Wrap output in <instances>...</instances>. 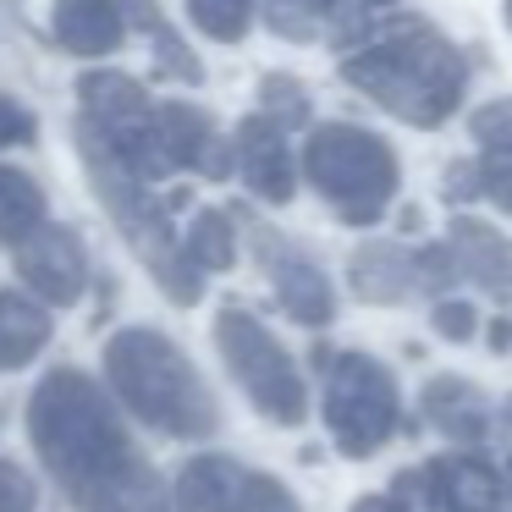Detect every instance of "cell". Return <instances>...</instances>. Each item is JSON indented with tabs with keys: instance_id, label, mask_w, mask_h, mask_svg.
<instances>
[{
	"instance_id": "obj_9",
	"label": "cell",
	"mask_w": 512,
	"mask_h": 512,
	"mask_svg": "<svg viewBox=\"0 0 512 512\" xmlns=\"http://www.w3.org/2000/svg\"><path fill=\"white\" fill-rule=\"evenodd\" d=\"M237 149V171L243 182L259 193L265 204H287L298 193V166H292V149H287V127L270 122V116H248L232 138Z\"/></svg>"
},
{
	"instance_id": "obj_22",
	"label": "cell",
	"mask_w": 512,
	"mask_h": 512,
	"mask_svg": "<svg viewBox=\"0 0 512 512\" xmlns=\"http://www.w3.org/2000/svg\"><path fill=\"white\" fill-rule=\"evenodd\" d=\"M468 127H474L479 149H512V100L479 105V111L468 116Z\"/></svg>"
},
{
	"instance_id": "obj_3",
	"label": "cell",
	"mask_w": 512,
	"mask_h": 512,
	"mask_svg": "<svg viewBox=\"0 0 512 512\" xmlns=\"http://www.w3.org/2000/svg\"><path fill=\"white\" fill-rule=\"evenodd\" d=\"M105 380L122 397V408L160 435L204 441V435L221 430V408H215L204 375L188 364V353L171 336L149 331V325H133V331L111 336V347H105Z\"/></svg>"
},
{
	"instance_id": "obj_30",
	"label": "cell",
	"mask_w": 512,
	"mask_h": 512,
	"mask_svg": "<svg viewBox=\"0 0 512 512\" xmlns=\"http://www.w3.org/2000/svg\"><path fill=\"white\" fill-rule=\"evenodd\" d=\"M507 28H512V0H507Z\"/></svg>"
},
{
	"instance_id": "obj_7",
	"label": "cell",
	"mask_w": 512,
	"mask_h": 512,
	"mask_svg": "<svg viewBox=\"0 0 512 512\" xmlns=\"http://www.w3.org/2000/svg\"><path fill=\"white\" fill-rule=\"evenodd\" d=\"M171 501H177V512H298V496L281 479L237 463V457H193V463H182Z\"/></svg>"
},
{
	"instance_id": "obj_20",
	"label": "cell",
	"mask_w": 512,
	"mask_h": 512,
	"mask_svg": "<svg viewBox=\"0 0 512 512\" xmlns=\"http://www.w3.org/2000/svg\"><path fill=\"white\" fill-rule=\"evenodd\" d=\"M259 94H265V116H270V122H281V127H303V122H309V94H303L298 78H276V72H270V78L259 83Z\"/></svg>"
},
{
	"instance_id": "obj_23",
	"label": "cell",
	"mask_w": 512,
	"mask_h": 512,
	"mask_svg": "<svg viewBox=\"0 0 512 512\" xmlns=\"http://www.w3.org/2000/svg\"><path fill=\"white\" fill-rule=\"evenodd\" d=\"M479 182H485V199L512 215V149H485L479 155Z\"/></svg>"
},
{
	"instance_id": "obj_25",
	"label": "cell",
	"mask_w": 512,
	"mask_h": 512,
	"mask_svg": "<svg viewBox=\"0 0 512 512\" xmlns=\"http://www.w3.org/2000/svg\"><path fill=\"white\" fill-rule=\"evenodd\" d=\"M446 199H485V182H479V160H457V166H446V182H441Z\"/></svg>"
},
{
	"instance_id": "obj_24",
	"label": "cell",
	"mask_w": 512,
	"mask_h": 512,
	"mask_svg": "<svg viewBox=\"0 0 512 512\" xmlns=\"http://www.w3.org/2000/svg\"><path fill=\"white\" fill-rule=\"evenodd\" d=\"M39 507V485L28 479V468L0 457V512H34Z\"/></svg>"
},
{
	"instance_id": "obj_17",
	"label": "cell",
	"mask_w": 512,
	"mask_h": 512,
	"mask_svg": "<svg viewBox=\"0 0 512 512\" xmlns=\"http://www.w3.org/2000/svg\"><path fill=\"white\" fill-rule=\"evenodd\" d=\"M188 12L210 39H243L254 23V0H188Z\"/></svg>"
},
{
	"instance_id": "obj_15",
	"label": "cell",
	"mask_w": 512,
	"mask_h": 512,
	"mask_svg": "<svg viewBox=\"0 0 512 512\" xmlns=\"http://www.w3.org/2000/svg\"><path fill=\"white\" fill-rule=\"evenodd\" d=\"M45 342H50V314L39 303L6 292L0 298V369H23Z\"/></svg>"
},
{
	"instance_id": "obj_2",
	"label": "cell",
	"mask_w": 512,
	"mask_h": 512,
	"mask_svg": "<svg viewBox=\"0 0 512 512\" xmlns=\"http://www.w3.org/2000/svg\"><path fill=\"white\" fill-rule=\"evenodd\" d=\"M342 83L408 127H441L468 94V56L424 17H391L342 56Z\"/></svg>"
},
{
	"instance_id": "obj_12",
	"label": "cell",
	"mask_w": 512,
	"mask_h": 512,
	"mask_svg": "<svg viewBox=\"0 0 512 512\" xmlns=\"http://www.w3.org/2000/svg\"><path fill=\"white\" fill-rule=\"evenodd\" d=\"M347 281L364 303H408L419 292V254L402 243H364L347 259Z\"/></svg>"
},
{
	"instance_id": "obj_13",
	"label": "cell",
	"mask_w": 512,
	"mask_h": 512,
	"mask_svg": "<svg viewBox=\"0 0 512 512\" xmlns=\"http://www.w3.org/2000/svg\"><path fill=\"white\" fill-rule=\"evenodd\" d=\"M446 243L457 248L463 281H474V287L490 292L496 303H512V237H501L496 226L474 221V215H457Z\"/></svg>"
},
{
	"instance_id": "obj_8",
	"label": "cell",
	"mask_w": 512,
	"mask_h": 512,
	"mask_svg": "<svg viewBox=\"0 0 512 512\" xmlns=\"http://www.w3.org/2000/svg\"><path fill=\"white\" fill-rule=\"evenodd\" d=\"M254 248H259V265H265L270 287H276V303L287 309V320L309 325V331H320V325L336 320V287L320 270V259L303 254L287 237H276L270 226L254 232Z\"/></svg>"
},
{
	"instance_id": "obj_6",
	"label": "cell",
	"mask_w": 512,
	"mask_h": 512,
	"mask_svg": "<svg viewBox=\"0 0 512 512\" xmlns=\"http://www.w3.org/2000/svg\"><path fill=\"white\" fill-rule=\"evenodd\" d=\"M215 347H221V364L232 369V380L243 386V397L270 424L292 430V424L309 419V380H303V369L292 364V353L248 309H221Z\"/></svg>"
},
{
	"instance_id": "obj_5",
	"label": "cell",
	"mask_w": 512,
	"mask_h": 512,
	"mask_svg": "<svg viewBox=\"0 0 512 512\" xmlns=\"http://www.w3.org/2000/svg\"><path fill=\"white\" fill-rule=\"evenodd\" d=\"M314 364H320V380H325L320 413H325V430H331L336 452L364 463L386 441H397L402 435V391H397V375L380 358L314 347Z\"/></svg>"
},
{
	"instance_id": "obj_4",
	"label": "cell",
	"mask_w": 512,
	"mask_h": 512,
	"mask_svg": "<svg viewBox=\"0 0 512 512\" xmlns=\"http://www.w3.org/2000/svg\"><path fill=\"white\" fill-rule=\"evenodd\" d=\"M303 177L336 210L342 226H375L397 199V155L380 133L358 122H320L303 144Z\"/></svg>"
},
{
	"instance_id": "obj_21",
	"label": "cell",
	"mask_w": 512,
	"mask_h": 512,
	"mask_svg": "<svg viewBox=\"0 0 512 512\" xmlns=\"http://www.w3.org/2000/svg\"><path fill=\"white\" fill-rule=\"evenodd\" d=\"M430 325H435V336H446V342H474L479 309H474V303H463V298H435Z\"/></svg>"
},
{
	"instance_id": "obj_29",
	"label": "cell",
	"mask_w": 512,
	"mask_h": 512,
	"mask_svg": "<svg viewBox=\"0 0 512 512\" xmlns=\"http://www.w3.org/2000/svg\"><path fill=\"white\" fill-rule=\"evenodd\" d=\"M501 419H507V424H512V397H507V402H501Z\"/></svg>"
},
{
	"instance_id": "obj_28",
	"label": "cell",
	"mask_w": 512,
	"mask_h": 512,
	"mask_svg": "<svg viewBox=\"0 0 512 512\" xmlns=\"http://www.w3.org/2000/svg\"><path fill=\"white\" fill-rule=\"evenodd\" d=\"M358 6H369V12H391L397 0H358Z\"/></svg>"
},
{
	"instance_id": "obj_26",
	"label": "cell",
	"mask_w": 512,
	"mask_h": 512,
	"mask_svg": "<svg viewBox=\"0 0 512 512\" xmlns=\"http://www.w3.org/2000/svg\"><path fill=\"white\" fill-rule=\"evenodd\" d=\"M353 512H402V507H397V496L386 490V496H358Z\"/></svg>"
},
{
	"instance_id": "obj_19",
	"label": "cell",
	"mask_w": 512,
	"mask_h": 512,
	"mask_svg": "<svg viewBox=\"0 0 512 512\" xmlns=\"http://www.w3.org/2000/svg\"><path fill=\"white\" fill-rule=\"evenodd\" d=\"M391 496H397L402 512H452L441 496V485H435V468L419 463V468H402L397 479H391Z\"/></svg>"
},
{
	"instance_id": "obj_16",
	"label": "cell",
	"mask_w": 512,
	"mask_h": 512,
	"mask_svg": "<svg viewBox=\"0 0 512 512\" xmlns=\"http://www.w3.org/2000/svg\"><path fill=\"white\" fill-rule=\"evenodd\" d=\"M188 259L199 270H232V259H237V232H232V215H221V210H204L199 221L188 226Z\"/></svg>"
},
{
	"instance_id": "obj_1",
	"label": "cell",
	"mask_w": 512,
	"mask_h": 512,
	"mask_svg": "<svg viewBox=\"0 0 512 512\" xmlns=\"http://www.w3.org/2000/svg\"><path fill=\"white\" fill-rule=\"evenodd\" d=\"M28 441L78 512H177L116 402L83 369H50L28 397Z\"/></svg>"
},
{
	"instance_id": "obj_10",
	"label": "cell",
	"mask_w": 512,
	"mask_h": 512,
	"mask_svg": "<svg viewBox=\"0 0 512 512\" xmlns=\"http://www.w3.org/2000/svg\"><path fill=\"white\" fill-rule=\"evenodd\" d=\"M419 413L446 435L452 446H479L490 430H496V413H490L485 391L463 375H435L430 386L419 391Z\"/></svg>"
},
{
	"instance_id": "obj_11",
	"label": "cell",
	"mask_w": 512,
	"mask_h": 512,
	"mask_svg": "<svg viewBox=\"0 0 512 512\" xmlns=\"http://www.w3.org/2000/svg\"><path fill=\"white\" fill-rule=\"evenodd\" d=\"M430 468L452 512H512V474H501L490 457L446 452V457H430Z\"/></svg>"
},
{
	"instance_id": "obj_18",
	"label": "cell",
	"mask_w": 512,
	"mask_h": 512,
	"mask_svg": "<svg viewBox=\"0 0 512 512\" xmlns=\"http://www.w3.org/2000/svg\"><path fill=\"white\" fill-rule=\"evenodd\" d=\"M413 254H419V292L424 298H446V292L463 281V265H457L452 243H424V248H413Z\"/></svg>"
},
{
	"instance_id": "obj_14",
	"label": "cell",
	"mask_w": 512,
	"mask_h": 512,
	"mask_svg": "<svg viewBox=\"0 0 512 512\" xmlns=\"http://www.w3.org/2000/svg\"><path fill=\"white\" fill-rule=\"evenodd\" d=\"M23 276L50 303H72L83 292V243L72 232H39L23 248Z\"/></svg>"
},
{
	"instance_id": "obj_31",
	"label": "cell",
	"mask_w": 512,
	"mask_h": 512,
	"mask_svg": "<svg viewBox=\"0 0 512 512\" xmlns=\"http://www.w3.org/2000/svg\"><path fill=\"white\" fill-rule=\"evenodd\" d=\"M507 474H512V457H507Z\"/></svg>"
},
{
	"instance_id": "obj_27",
	"label": "cell",
	"mask_w": 512,
	"mask_h": 512,
	"mask_svg": "<svg viewBox=\"0 0 512 512\" xmlns=\"http://www.w3.org/2000/svg\"><path fill=\"white\" fill-rule=\"evenodd\" d=\"M485 342H490V353H507V347H512V325H507V320H496Z\"/></svg>"
}]
</instances>
